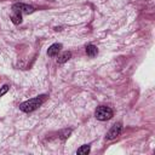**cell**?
I'll return each mask as SVG.
<instances>
[{
	"label": "cell",
	"instance_id": "1",
	"mask_svg": "<svg viewBox=\"0 0 155 155\" xmlns=\"http://www.w3.org/2000/svg\"><path fill=\"white\" fill-rule=\"evenodd\" d=\"M47 96L46 94H41V96H38V97H34V98H30L23 103L19 104V109L24 113H31L34 111L35 109H38L45 101H46Z\"/></svg>",
	"mask_w": 155,
	"mask_h": 155
},
{
	"label": "cell",
	"instance_id": "2",
	"mask_svg": "<svg viewBox=\"0 0 155 155\" xmlns=\"http://www.w3.org/2000/svg\"><path fill=\"white\" fill-rule=\"evenodd\" d=\"M94 116L99 121H107V120H110L114 116V111H113L111 108H109L107 105H101L96 109Z\"/></svg>",
	"mask_w": 155,
	"mask_h": 155
},
{
	"label": "cell",
	"instance_id": "3",
	"mask_svg": "<svg viewBox=\"0 0 155 155\" xmlns=\"http://www.w3.org/2000/svg\"><path fill=\"white\" fill-rule=\"evenodd\" d=\"M12 10L15 11H18L21 13H24V15H29V13H33L34 12V7L28 5V4H23V2H17V4H13L12 5Z\"/></svg>",
	"mask_w": 155,
	"mask_h": 155
},
{
	"label": "cell",
	"instance_id": "4",
	"mask_svg": "<svg viewBox=\"0 0 155 155\" xmlns=\"http://www.w3.org/2000/svg\"><path fill=\"white\" fill-rule=\"evenodd\" d=\"M121 131H122V124H121V122L114 124V125L111 126V128L109 130V132L107 133V139H109V140L115 139L117 136H120Z\"/></svg>",
	"mask_w": 155,
	"mask_h": 155
},
{
	"label": "cell",
	"instance_id": "5",
	"mask_svg": "<svg viewBox=\"0 0 155 155\" xmlns=\"http://www.w3.org/2000/svg\"><path fill=\"white\" fill-rule=\"evenodd\" d=\"M61 50H62V44H58V42L52 44V45L48 47V50H47V54H48L50 57H54V56H57V54L59 53Z\"/></svg>",
	"mask_w": 155,
	"mask_h": 155
},
{
	"label": "cell",
	"instance_id": "6",
	"mask_svg": "<svg viewBox=\"0 0 155 155\" xmlns=\"http://www.w3.org/2000/svg\"><path fill=\"white\" fill-rule=\"evenodd\" d=\"M86 53H87V56L91 57V58H92V57H96L97 53H98V48H97L94 45L90 44V45L86 46Z\"/></svg>",
	"mask_w": 155,
	"mask_h": 155
},
{
	"label": "cell",
	"instance_id": "7",
	"mask_svg": "<svg viewBox=\"0 0 155 155\" xmlns=\"http://www.w3.org/2000/svg\"><path fill=\"white\" fill-rule=\"evenodd\" d=\"M11 19L15 24H19L22 23V13L18 12V11H15L12 10V13H11Z\"/></svg>",
	"mask_w": 155,
	"mask_h": 155
},
{
	"label": "cell",
	"instance_id": "8",
	"mask_svg": "<svg viewBox=\"0 0 155 155\" xmlns=\"http://www.w3.org/2000/svg\"><path fill=\"white\" fill-rule=\"evenodd\" d=\"M70 57H71V52H69V51H65V52H63L59 57H58V59H57V62L59 63V64H63L64 62H67L68 59H70Z\"/></svg>",
	"mask_w": 155,
	"mask_h": 155
},
{
	"label": "cell",
	"instance_id": "9",
	"mask_svg": "<svg viewBox=\"0 0 155 155\" xmlns=\"http://www.w3.org/2000/svg\"><path fill=\"white\" fill-rule=\"evenodd\" d=\"M90 150H91L90 144H84V145H81V147L76 150V154H79V155H87V154L90 153Z\"/></svg>",
	"mask_w": 155,
	"mask_h": 155
},
{
	"label": "cell",
	"instance_id": "10",
	"mask_svg": "<svg viewBox=\"0 0 155 155\" xmlns=\"http://www.w3.org/2000/svg\"><path fill=\"white\" fill-rule=\"evenodd\" d=\"M7 91H8V85H4V86L0 88V97H2Z\"/></svg>",
	"mask_w": 155,
	"mask_h": 155
}]
</instances>
